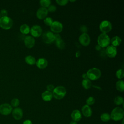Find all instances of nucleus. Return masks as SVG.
<instances>
[{"label":"nucleus","mask_w":124,"mask_h":124,"mask_svg":"<svg viewBox=\"0 0 124 124\" xmlns=\"http://www.w3.org/2000/svg\"><path fill=\"white\" fill-rule=\"evenodd\" d=\"M110 119L114 121H119L124 118V111L122 108L117 107L113 108L110 114Z\"/></svg>","instance_id":"f257e3e1"},{"label":"nucleus","mask_w":124,"mask_h":124,"mask_svg":"<svg viewBox=\"0 0 124 124\" xmlns=\"http://www.w3.org/2000/svg\"><path fill=\"white\" fill-rule=\"evenodd\" d=\"M86 74L88 79L91 80H96L99 79L101 76L100 70L98 68L95 67L89 69Z\"/></svg>","instance_id":"f03ea898"},{"label":"nucleus","mask_w":124,"mask_h":124,"mask_svg":"<svg viewBox=\"0 0 124 124\" xmlns=\"http://www.w3.org/2000/svg\"><path fill=\"white\" fill-rule=\"evenodd\" d=\"M53 97L56 99H61L63 98L66 93V89L63 86H58L54 88L52 92Z\"/></svg>","instance_id":"7ed1b4c3"},{"label":"nucleus","mask_w":124,"mask_h":124,"mask_svg":"<svg viewBox=\"0 0 124 124\" xmlns=\"http://www.w3.org/2000/svg\"><path fill=\"white\" fill-rule=\"evenodd\" d=\"M97 43L101 48H104L108 46L110 43V39L107 34L101 33L98 37Z\"/></svg>","instance_id":"20e7f679"},{"label":"nucleus","mask_w":124,"mask_h":124,"mask_svg":"<svg viewBox=\"0 0 124 124\" xmlns=\"http://www.w3.org/2000/svg\"><path fill=\"white\" fill-rule=\"evenodd\" d=\"M13 25V21L8 16L1 17L0 18V27L4 30H9Z\"/></svg>","instance_id":"39448f33"},{"label":"nucleus","mask_w":124,"mask_h":124,"mask_svg":"<svg viewBox=\"0 0 124 124\" xmlns=\"http://www.w3.org/2000/svg\"><path fill=\"white\" fill-rule=\"evenodd\" d=\"M112 29L111 23L108 20H104L101 22L99 25V30L102 33L109 32Z\"/></svg>","instance_id":"423d86ee"},{"label":"nucleus","mask_w":124,"mask_h":124,"mask_svg":"<svg viewBox=\"0 0 124 124\" xmlns=\"http://www.w3.org/2000/svg\"><path fill=\"white\" fill-rule=\"evenodd\" d=\"M54 34L52 32L47 31L44 32L42 35L43 41L46 44H51L55 41Z\"/></svg>","instance_id":"0eeeda50"},{"label":"nucleus","mask_w":124,"mask_h":124,"mask_svg":"<svg viewBox=\"0 0 124 124\" xmlns=\"http://www.w3.org/2000/svg\"><path fill=\"white\" fill-rule=\"evenodd\" d=\"M12 110V107L8 103H3L0 105V113L3 115L10 114Z\"/></svg>","instance_id":"6e6552de"},{"label":"nucleus","mask_w":124,"mask_h":124,"mask_svg":"<svg viewBox=\"0 0 124 124\" xmlns=\"http://www.w3.org/2000/svg\"><path fill=\"white\" fill-rule=\"evenodd\" d=\"M50 27L51 31L53 32H55L56 33L61 32L63 29V26L62 24L58 21H53Z\"/></svg>","instance_id":"1a4fd4ad"},{"label":"nucleus","mask_w":124,"mask_h":124,"mask_svg":"<svg viewBox=\"0 0 124 124\" xmlns=\"http://www.w3.org/2000/svg\"><path fill=\"white\" fill-rule=\"evenodd\" d=\"M42 28L38 25H34L30 29V32L32 37H38L40 36L42 34Z\"/></svg>","instance_id":"9d476101"},{"label":"nucleus","mask_w":124,"mask_h":124,"mask_svg":"<svg viewBox=\"0 0 124 124\" xmlns=\"http://www.w3.org/2000/svg\"><path fill=\"white\" fill-rule=\"evenodd\" d=\"M106 55L109 58H114L117 54V50L116 47L111 45L108 46L107 47L105 50Z\"/></svg>","instance_id":"9b49d317"},{"label":"nucleus","mask_w":124,"mask_h":124,"mask_svg":"<svg viewBox=\"0 0 124 124\" xmlns=\"http://www.w3.org/2000/svg\"><path fill=\"white\" fill-rule=\"evenodd\" d=\"M79 43L83 46H88L91 42V39L87 33H82L79 37Z\"/></svg>","instance_id":"f8f14e48"},{"label":"nucleus","mask_w":124,"mask_h":124,"mask_svg":"<svg viewBox=\"0 0 124 124\" xmlns=\"http://www.w3.org/2000/svg\"><path fill=\"white\" fill-rule=\"evenodd\" d=\"M24 41L25 46L28 48H31L35 45V40L34 37L31 36H26L24 39Z\"/></svg>","instance_id":"ddd939ff"},{"label":"nucleus","mask_w":124,"mask_h":124,"mask_svg":"<svg viewBox=\"0 0 124 124\" xmlns=\"http://www.w3.org/2000/svg\"><path fill=\"white\" fill-rule=\"evenodd\" d=\"M12 114L13 118L16 120H19L21 119L23 117V111L22 109L19 107L15 108L13 109Z\"/></svg>","instance_id":"4468645a"},{"label":"nucleus","mask_w":124,"mask_h":124,"mask_svg":"<svg viewBox=\"0 0 124 124\" xmlns=\"http://www.w3.org/2000/svg\"><path fill=\"white\" fill-rule=\"evenodd\" d=\"M48 14L47 8L41 7L39 8L36 12V16L39 19H43L46 18Z\"/></svg>","instance_id":"2eb2a0df"},{"label":"nucleus","mask_w":124,"mask_h":124,"mask_svg":"<svg viewBox=\"0 0 124 124\" xmlns=\"http://www.w3.org/2000/svg\"><path fill=\"white\" fill-rule=\"evenodd\" d=\"M72 121L76 122H79L82 118V115L80 111L78 109L73 110L71 114Z\"/></svg>","instance_id":"dca6fc26"},{"label":"nucleus","mask_w":124,"mask_h":124,"mask_svg":"<svg viewBox=\"0 0 124 124\" xmlns=\"http://www.w3.org/2000/svg\"><path fill=\"white\" fill-rule=\"evenodd\" d=\"M82 114L86 117H90L92 116V110L91 107L87 105H84L81 108Z\"/></svg>","instance_id":"f3484780"},{"label":"nucleus","mask_w":124,"mask_h":124,"mask_svg":"<svg viewBox=\"0 0 124 124\" xmlns=\"http://www.w3.org/2000/svg\"><path fill=\"white\" fill-rule=\"evenodd\" d=\"M37 67L39 69H44L48 65L47 61L43 58H41L39 59L35 63Z\"/></svg>","instance_id":"a211bd4d"},{"label":"nucleus","mask_w":124,"mask_h":124,"mask_svg":"<svg viewBox=\"0 0 124 124\" xmlns=\"http://www.w3.org/2000/svg\"><path fill=\"white\" fill-rule=\"evenodd\" d=\"M41 96L42 98L44 101H49L52 99L53 97V95L52 92L48 91H46L42 93Z\"/></svg>","instance_id":"6ab92c4d"},{"label":"nucleus","mask_w":124,"mask_h":124,"mask_svg":"<svg viewBox=\"0 0 124 124\" xmlns=\"http://www.w3.org/2000/svg\"><path fill=\"white\" fill-rule=\"evenodd\" d=\"M121 42H122V40L121 38L117 36H114L111 38L110 40V42L112 44V46L115 47L119 46L121 43Z\"/></svg>","instance_id":"aec40b11"},{"label":"nucleus","mask_w":124,"mask_h":124,"mask_svg":"<svg viewBox=\"0 0 124 124\" xmlns=\"http://www.w3.org/2000/svg\"><path fill=\"white\" fill-rule=\"evenodd\" d=\"M20 31L23 34H28L30 31V28L27 24H23L20 27Z\"/></svg>","instance_id":"412c9836"},{"label":"nucleus","mask_w":124,"mask_h":124,"mask_svg":"<svg viewBox=\"0 0 124 124\" xmlns=\"http://www.w3.org/2000/svg\"><path fill=\"white\" fill-rule=\"evenodd\" d=\"M26 62L29 65H34L36 63V60L34 57L32 56L29 55L25 57V59Z\"/></svg>","instance_id":"4be33fe9"},{"label":"nucleus","mask_w":124,"mask_h":124,"mask_svg":"<svg viewBox=\"0 0 124 124\" xmlns=\"http://www.w3.org/2000/svg\"><path fill=\"white\" fill-rule=\"evenodd\" d=\"M82 85L84 89H89L92 86V83L91 80L89 79H85L82 80Z\"/></svg>","instance_id":"5701e85b"},{"label":"nucleus","mask_w":124,"mask_h":124,"mask_svg":"<svg viewBox=\"0 0 124 124\" xmlns=\"http://www.w3.org/2000/svg\"><path fill=\"white\" fill-rule=\"evenodd\" d=\"M116 88L120 92H123L124 91V83L122 80H118L116 83Z\"/></svg>","instance_id":"b1692460"},{"label":"nucleus","mask_w":124,"mask_h":124,"mask_svg":"<svg viewBox=\"0 0 124 124\" xmlns=\"http://www.w3.org/2000/svg\"><path fill=\"white\" fill-rule=\"evenodd\" d=\"M100 119L104 122H107L110 119V114L108 113H103L100 116Z\"/></svg>","instance_id":"393cba45"},{"label":"nucleus","mask_w":124,"mask_h":124,"mask_svg":"<svg viewBox=\"0 0 124 124\" xmlns=\"http://www.w3.org/2000/svg\"><path fill=\"white\" fill-rule=\"evenodd\" d=\"M114 103L116 105H121L124 104V99L120 96H116L114 99Z\"/></svg>","instance_id":"a878e982"},{"label":"nucleus","mask_w":124,"mask_h":124,"mask_svg":"<svg viewBox=\"0 0 124 124\" xmlns=\"http://www.w3.org/2000/svg\"><path fill=\"white\" fill-rule=\"evenodd\" d=\"M56 45L57 47L60 49H63L65 47V43L62 39L56 41Z\"/></svg>","instance_id":"bb28decb"},{"label":"nucleus","mask_w":124,"mask_h":124,"mask_svg":"<svg viewBox=\"0 0 124 124\" xmlns=\"http://www.w3.org/2000/svg\"><path fill=\"white\" fill-rule=\"evenodd\" d=\"M51 1L50 0H41L40 1V5L42 6V7L46 8L48 7L51 4Z\"/></svg>","instance_id":"cd10ccee"},{"label":"nucleus","mask_w":124,"mask_h":124,"mask_svg":"<svg viewBox=\"0 0 124 124\" xmlns=\"http://www.w3.org/2000/svg\"><path fill=\"white\" fill-rule=\"evenodd\" d=\"M20 104L19 100L16 98H14L12 99L11 101V106L12 107L16 108Z\"/></svg>","instance_id":"c85d7f7f"},{"label":"nucleus","mask_w":124,"mask_h":124,"mask_svg":"<svg viewBox=\"0 0 124 124\" xmlns=\"http://www.w3.org/2000/svg\"><path fill=\"white\" fill-rule=\"evenodd\" d=\"M116 76L118 79H121L123 78L124 77V70L122 69H118L116 73Z\"/></svg>","instance_id":"c756f323"},{"label":"nucleus","mask_w":124,"mask_h":124,"mask_svg":"<svg viewBox=\"0 0 124 124\" xmlns=\"http://www.w3.org/2000/svg\"><path fill=\"white\" fill-rule=\"evenodd\" d=\"M94 103H95V99L93 96H90L86 100L87 105L89 106L91 105H93L94 104Z\"/></svg>","instance_id":"7c9ffc66"},{"label":"nucleus","mask_w":124,"mask_h":124,"mask_svg":"<svg viewBox=\"0 0 124 124\" xmlns=\"http://www.w3.org/2000/svg\"><path fill=\"white\" fill-rule=\"evenodd\" d=\"M53 20L51 18V17H46L44 19V22L45 23V25H46V26H50L52 24V23H53Z\"/></svg>","instance_id":"2f4dec72"},{"label":"nucleus","mask_w":124,"mask_h":124,"mask_svg":"<svg viewBox=\"0 0 124 124\" xmlns=\"http://www.w3.org/2000/svg\"><path fill=\"white\" fill-rule=\"evenodd\" d=\"M68 1H69L67 0H56V2H57V3L61 6H64V5H66L68 3Z\"/></svg>","instance_id":"473e14b6"},{"label":"nucleus","mask_w":124,"mask_h":124,"mask_svg":"<svg viewBox=\"0 0 124 124\" xmlns=\"http://www.w3.org/2000/svg\"><path fill=\"white\" fill-rule=\"evenodd\" d=\"M48 8L47 9L48 12H49L50 13H53L54 12H55L56 11V7L55 5H49L48 7Z\"/></svg>","instance_id":"72a5a7b5"},{"label":"nucleus","mask_w":124,"mask_h":124,"mask_svg":"<svg viewBox=\"0 0 124 124\" xmlns=\"http://www.w3.org/2000/svg\"><path fill=\"white\" fill-rule=\"evenodd\" d=\"M80 31L82 33H87L88 31V28L85 25H81L80 27Z\"/></svg>","instance_id":"f704fd0d"},{"label":"nucleus","mask_w":124,"mask_h":124,"mask_svg":"<svg viewBox=\"0 0 124 124\" xmlns=\"http://www.w3.org/2000/svg\"><path fill=\"white\" fill-rule=\"evenodd\" d=\"M0 16H1V17L7 16V15H8L7 11L6 10H5V9L1 10L0 11Z\"/></svg>","instance_id":"c9c22d12"},{"label":"nucleus","mask_w":124,"mask_h":124,"mask_svg":"<svg viewBox=\"0 0 124 124\" xmlns=\"http://www.w3.org/2000/svg\"><path fill=\"white\" fill-rule=\"evenodd\" d=\"M54 88H55V87L52 84H49L46 86L47 91L51 92H52V91H53Z\"/></svg>","instance_id":"e433bc0d"},{"label":"nucleus","mask_w":124,"mask_h":124,"mask_svg":"<svg viewBox=\"0 0 124 124\" xmlns=\"http://www.w3.org/2000/svg\"><path fill=\"white\" fill-rule=\"evenodd\" d=\"M54 40H55V41H58V40L61 39V36H60V34H59L58 33L54 34Z\"/></svg>","instance_id":"4c0bfd02"},{"label":"nucleus","mask_w":124,"mask_h":124,"mask_svg":"<svg viewBox=\"0 0 124 124\" xmlns=\"http://www.w3.org/2000/svg\"><path fill=\"white\" fill-rule=\"evenodd\" d=\"M22 124H32V122L30 120H26L24 121Z\"/></svg>","instance_id":"58836bf2"},{"label":"nucleus","mask_w":124,"mask_h":124,"mask_svg":"<svg viewBox=\"0 0 124 124\" xmlns=\"http://www.w3.org/2000/svg\"><path fill=\"white\" fill-rule=\"evenodd\" d=\"M82 77L83 78V79H88L87 74L86 73H83L82 75Z\"/></svg>","instance_id":"ea45409f"},{"label":"nucleus","mask_w":124,"mask_h":124,"mask_svg":"<svg viewBox=\"0 0 124 124\" xmlns=\"http://www.w3.org/2000/svg\"><path fill=\"white\" fill-rule=\"evenodd\" d=\"M95 49H96V50L99 51V50H100L101 49V47L98 45H96V46H95Z\"/></svg>","instance_id":"a19ab883"},{"label":"nucleus","mask_w":124,"mask_h":124,"mask_svg":"<svg viewBox=\"0 0 124 124\" xmlns=\"http://www.w3.org/2000/svg\"><path fill=\"white\" fill-rule=\"evenodd\" d=\"M69 124H77V123L76 122H75V121H72Z\"/></svg>","instance_id":"79ce46f5"},{"label":"nucleus","mask_w":124,"mask_h":124,"mask_svg":"<svg viewBox=\"0 0 124 124\" xmlns=\"http://www.w3.org/2000/svg\"><path fill=\"white\" fill-rule=\"evenodd\" d=\"M122 124H124V119H122Z\"/></svg>","instance_id":"37998d69"},{"label":"nucleus","mask_w":124,"mask_h":124,"mask_svg":"<svg viewBox=\"0 0 124 124\" xmlns=\"http://www.w3.org/2000/svg\"><path fill=\"white\" fill-rule=\"evenodd\" d=\"M76 0H70V1H71V2H74Z\"/></svg>","instance_id":"c03bdc74"},{"label":"nucleus","mask_w":124,"mask_h":124,"mask_svg":"<svg viewBox=\"0 0 124 124\" xmlns=\"http://www.w3.org/2000/svg\"><path fill=\"white\" fill-rule=\"evenodd\" d=\"M1 18V16H0V18Z\"/></svg>","instance_id":"a18cd8bd"}]
</instances>
